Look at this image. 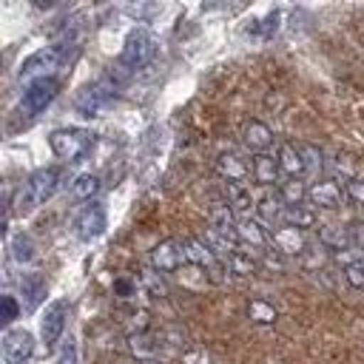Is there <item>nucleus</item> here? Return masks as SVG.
Returning a JSON list of instances; mask_svg holds the SVG:
<instances>
[{"label":"nucleus","mask_w":364,"mask_h":364,"mask_svg":"<svg viewBox=\"0 0 364 364\" xmlns=\"http://www.w3.org/2000/svg\"><path fill=\"white\" fill-rule=\"evenodd\" d=\"M48 145L57 159L63 162H80L94 148V134L85 128H54L48 134Z\"/></svg>","instance_id":"2"},{"label":"nucleus","mask_w":364,"mask_h":364,"mask_svg":"<svg viewBox=\"0 0 364 364\" xmlns=\"http://www.w3.org/2000/svg\"><path fill=\"white\" fill-rule=\"evenodd\" d=\"M225 264H228V270L236 273V276H253V273L259 270V264H256V259H250L247 247H236V250L225 259Z\"/></svg>","instance_id":"28"},{"label":"nucleus","mask_w":364,"mask_h":364,"mask_svg":"<svg viewBox=\"0 0 364 364\" xmlns=\"http://www.w3.org/2000/svg\"><path fill=\"white\" fill-rule=\"evenodd\" d=\"M350 242H353V247H358L364 253V222H353L350 225Z\"/></svg>","instance_id":"42"},{"label":"nucleus","mask_w":364,"mask_h":364,"mask_svg":"<svg viewBox=\"0 0 364 364\" xmlns=\"http://www.w3.org/2000/svg\"><path fill=\"white\" fill-rule=\"evenodd\" d=\"M185 242V256H188V262L191 264H196V267H216V253L205 245V239H196V236H188V239H182Z\"/></svg>","instance_id":"20"},{"label":"nucleus","mask_w":364,"mask_h":364,"mask_svg":"<svg viewBox=\"0 0 364 364\" xmlns=\"http://www.w3.org/2000/svg\"><path fill=\"white\" fill-rule=\"evenodd\" d=\"M279 193H282V199H284L287 205H301V202L307 199V188H304L301 179H287V182H282Z\"/></svg>","instance_id":"31"},{"label":"nucleus","mask_w":364,"mask_h":364,"mask_svg":"<svg viewBox=\"0 0 364 364\" xmlns=\"http://www.w3.org/2000/svg\"><path fill=\"white\" fill-rule=\"evenodd\" d=\"M60 188V168H37L31 176H26V182L14 191L11 208L17 216H28L34 213L40 205H46Z\"/></svg>","instance_id":"1"},{"label":"nucleus","mask_w":364,"mask_h":364,"mask_svg":"<svg viewBox=\"0 0 364 364\" xmlns=\"http://www.w3.org/2000/svg\"><path fill=\"white\" fill-rule=\"evenodd\" d=\"M242 142L256 154H267V148L273 145V134L262 119H247L242 128Z\"/></svg>","instance_id":"17"},{"label":"nucleus","mask_w":364,"mask_h":364,"mask_svg":"<svg viewBox=\"0 0 364 364\" xmlns=\"http://www.w3.org/2000/svg\"><path fill=\"white\" fill-rule=\"evenodd\" d=\"M142 284H145L151 293H156V296H165V293H168V290H165V282L159 279V273H156L154 267L142 273Z\"/></svg>","instance_id":"37"},{"label":"nucleus","mask_w":364,"mask_h":364,"mask_svg":"<svg viewBox=\"0 0 364 364\" xmlns=\"http://www.w3.org/2000/svg\"><path fill=\"white\" fill-rule=\"evenodd\" d=\"M284 208H287V202L282 199L279 191H267V193L256 202V210H259V216H262L264 222H276V219H282Z\"/></svg>","instance_id":"26"},{"label":"nucleus","mask_w":364,"mask_h":364,"mask_svg":"<svg viewBox=\"0 0 364 364\" xmlns=\"http://www.w3.org/2000/svg\"><path fill=\"white\" fill-rule=\"evenodd\" d=\"M270 245H273V250H279L282 256H301L304 247H307V239H304L301 230H296V228H290V225H282V228H276V230L270 233Z\"/></svg>","instance_id":"11"},{"label":"nucleus","mask_w":364,"mask_h":364,"mask_svg":"<svg viewBox=\"0 0 364 364\" xmlns=\"http://www.w3.org/2000/svg\"><path fill=\"white\" fill-rule=\"evenodd\" d=\"M307 202L313 208H324V210H336L341 205V188L330 179H321V182H313L307 188Z\"/></svg>","instance_id":"14"},{"label":"nucleus","mask_w":364,"mask_h":364,"mask_svg":"<svg viewBox=\"0 0 364 364\" xmlns=\"http://www.w3.org/2000/svg\"><path fill=\"white\" fill-rule=\"evenodd\" d=\"M299 148H301V154H304L307 173H310V171H318V168H321V151H318V148H313V145H299Z\"/></svg>","instance_id":"39"},{"label":"nucleus","mask_w":364,"mask_h":364,"mask_svg":"<svg viewBox=\"0 0 364 364\" xmlns=\"http://www.w3.org/2000/svg\"><path fill=\"white\" fill-rule=\"evenodd\" d=\"M108 228V216H105V208L100 202H91L85 205L77 216H74V236L80 242H91L97 236H102V230Z\"/></svg>","instance_id":"7"},{"label":"nucleus","mask_w":364,"mask_h":364,"mask_svg":"<svg viewBox=\"0 0 364 364\" xmlns=\"http://www.w3.org/2000/svg\"><path fill=\"white\" fill-rule=\"evenodd\" d=\"M114 91L111 88H105L100 80L94 82V85H85V88H80V94L74 97V108H77V114L80 117H102L111 105H114Z\"/></svg>","instance_id":"6"},{"label":"nucleus","mask_w":364,"mask_h":364,"mask_svg":"<svg viewBox=\"0 0 364 364\" xmlns=\"http://www.w3.org/2000/svg\"><path fill=\"white\" fill-rule=\"evenodd\" d=\"M344 279H347V284L353 290H361L364 287V259L355 262V264H350V267H344Z\"/></svg>","instance_id":"36"},{"label":"nucleus","mask_w":364,"mask_h":364,"mask_svg":"<svg viewBox=\"0 0 364 364\" xmlns=\"http://www.w3.org/2000/svg\"><path fill=\"white\" fill-rule=\"evenodd\" d=\"M182 361L185 364H210V353H205L202 347H196V350L182 353Z\"/></svg>","instance_id":"40"},{"label":"nucleus","mask_w":364,"mask_h":364,"mask_svg":"<svg viewBox=\"0 0 364 364\" xmlns=\"http://www.w3.org/2000/svg\"><path fill=\"white\" fill-rule=\"evenodd\" d=\"M279 173H282L279 156H273V154H256V156H253V162H250V176H253L256 185L270 188V185L279 182Z\"/></svg>","instance_id":"15"},{"label":"nucleus","mask_w":364,"mask_h":364,"mask_svg":"<svg viewBox=\"0 0 364 364\" xmlns=\"http://www.w3.org/2000/svg\"><path fill=\"white\" fill-rule=\"evenodd\" d=\"M60 94V80L57 77H40V80H31L26 88H23V97H20V114L23 117H37L40 111H46L54 97Z\"/></svg>","instance_id":"5"},{"label":"nucleus","mask_w":364,"mask_h":364,"mask_svg":"<svg viewBox=\"0 0 364 364\" xmlns=\"http://www.w3.org/2000/svg\"><path fill=\"white\" fill-rule=\"evenodd\" d=\"M202 239H205V245H208L216 256H222V259H228V256L236 250L233 242H230L228 236H222L219 230H213V228H205V236H202Z\"/></svg>","instance_id":"30"},{"label":"nucleus","mask_w":364,"mask_h":364,"mask_svg":"<svg viewBox=\"0 0 364 364\" xmlns=\"http://www.w3.org/2000/svg\"><path fill=\"white\" fill-rule=\"evenodd\" d=\"M301 264L304 267H321L327 264V247L318 242V245H307L304 253H301Z\"/></svg>","instance_id":"32"},{"label":"nucleus","mask_w":364,"mask_h":364,"mask_svg":"<svg viewBox=\"0 0 364 364\" xmlns=\"http://www.w3.org/2000/svg\"><path fill=\"white\" fill-rule=\"evenodd\" d=\"M65 318H68V301H65V299H54V301L46 307L43 318H40V336H43L46 350H51V347L60 341V336H63V330H65Z\"/></svg>","instance_id":"8"},{"label":"nucleus","mask_w":364,"mask_h":364,"mask_svg":"<svg viewBox=\"0 0 364 364\" xmlns=\"http://www.w3.org/2000/svg\"><path fill=\"white\" fill-rule=\"evenodd\" d=\"M247 318L256 321V324H276L279 310L264 299H250L247 301Z\"/></svg>","instance_id":"29"},{"label":"nucleus","mask_w":364,"mask_h":364,"mask_svg":"<svg viewBox=\"0 0 364 364\" xmlns=\"http://www.w3.org/2000/svg\"><path fill=\"white\" fill-rule=\"evenodd\" d=\"M228 205L233 208V213L245 216L250 208H256V199L245 182H228Z\"/></svg>","instance_id":"23"},{"label":"nucleus","mask_w":364,"mask_h":364,"mask_svg":"<svg viewBox=\"0 0 364 364\" xmlns=\"http://www.w3.org/2000/svg\"><path fill=\"white\" fill-rule=\"evenodd\" d=\"M216 173L225 182H245L250 176V165L242 156H236V154H222L216 159Z\"/></svg>","instance_id":"18"},{"label":"nucleus","mask_w":364,"mask_h":364,"mask_svg":"<svg viewBox=\"0 0 364 364\" xmlns=\"http://www.w3.org/2000/svg\"><path fill=\"white\" fill-rule=\"evenodd\" d=\"M318 242L327 250H344L350 247V228H338V225H321L318 228Z\"/></svg>","instance_id":"25"},{"label":"nucleus","mask_w":364,"mask_h":364,"mask_svg":"<svg viewBox=\"0 0 364 364\" xmlns=\"http://www.w3.org/2000/svg\"><path fill=\"white\" fill-rule=\"evenodd\" d=\"M0 341H3L0 347H3V361L6 364H23L34 353V336L28 330H23V327L6 330Z\"/></svg>","instance_id":"9"},{"label":"nucleus","mask_w":364,"mask_h":364,"mask_svg":"<svg viewBox=\"0 0 364 364\" xmlns=\"http://www.w3.org/2000/svg\"><path fill=\"white\" fill-rule=\"evenodd\" d=\"M156 54V40L154 34L145 28V26H136L128 31L125 43H122V51H119V63L128 68V71H136L142 65H148Z\"/></svg>","instance_id":"3"},{"label":"nucleus","mask_w":364,"mask_h":364,"mask_svg":"<svg viewBox=\"0 0 364 364\" xmlns=\"http://www.w3.org/2000/svg\"><path fill=\"white\" fill-rule=\"evenodd\" d=\"M236 225H239V219H236V213H233V208L228 202H213L210 205V210H208V228L219 230L230 242H239L236 239Z\"/></svg>","instance_id":"12"},{"label":"nucleus","mask_w":364,"mask_h":364,"mask_svg":"<svg viewBox=\"0 0 364 364\" xmlns=\"http://www.w3.org/2000/svg\"><path fill=\"white\" fill-rule=\"evenodd\" d=\"M159 347H162V341H156V338L148 336V333H131V336H128V350H131V355L139 358V361H154V358L159 355Z\"/></svg>","instance_id":"21"},{"label":"nucleus","mask_w":364,"mask_h":364,"mask_svg":"<svg viewBox=\"0 0 364 364\" xmlns=\"http://www.w3.org/2000/svg\"><path fill=\"white\" fill-rule=\"evenodd\" d=\"M97 193H100V176H97V173L82 171V173L74 176V182H71V196H74L77 202H91Z\"/></svg>","instance_id":"22"},{"label":"nucleus","mask_w":364,"mask_h":364,"mask_svg":"<svg viewBox=\"0 0 364 364\" xmlns=\"http://www.w3.org/2000/svg\"><path fill=\"white\" fill-rule=\"evenodd\" d=\"M17 316H20V304H17L14 296L6 293V296L0 299V321H3V324H11Z\"/></svg>","instance_id":"35"},{"label":"nucleus","mask_w":364,"mask_h":364,"mask_svg":"<svg viewBox=\"0 0 364 364\" xmlns=\"http://www.w3.org/2000/svg\"><path fill=\"white\" fill-rule=\"evenodd\" d=\"M136 290H139V282L136 279H128V276H119L117 282H114V296H119V299H134L136 296Z\"/></svg>","instance_id":"34"},{"label":"nucleus","mask_w":364,"mask_h":364,"mask_svg":"<svg viewBox=\"0 0 364 364\" xmlns=\"http://www.w3.org/2000/svg\"><path fill=\"white\" fill-rule=\"evenodd\" d=\"M276 156H279V168H282V173H284L287 179H301V176L307 173V162H304V154H301L299 145L282 142Z\"/></svg>","instance_id":"13"},{"label":"nucleus","mask_w":364,"mask_h":364,"mask_svg":"<svg viewBox=\"0 0 364 364\" xmlns=\"http://www.w3.org/2000/svg\"><path fill=\"white\" fill-rule=\"evenodd\" d=\"M182 262H188V256H185V242L179 239H165L151 250V267L156 273H173L182 267Z\"/></svg>","instance_id":"10"},{"label":"nucleus","mask_w":364,"mask_h":364,"mask_svg":"<svg viewBox=\"0 0 364 364\" xmlns=\"http://www.w3.org/2000/svg\"><path fill=\"white\" fill-rule=\"evenodd\" d=\"M284 225L296 228V230H307L316 225V210L313 208H304V205H287L284 213H282Z\"/></svg>","instance_id":"27"},{"label":"nucleus","mask_w":364,"mask_h":364,"mask_svg":"<svg viewBox=\"0 0 364 364\" xmlns=\"http://www.w3.org/2000/svg\"><path fill=\"white\" fill-rule=\"evenodd\" d=\"M68 57V46L65 43H57V46H46V48H37L34 54H28L23 63H20V71L17 77L20 80H40V77H54L51 71L60 68V63Z\"/></svg>","instance_id":"4"},{"label":"nucleus","mask_w":364,"mask_h":364,"mask_svg":"<svg viewBox=\"0 0 364 364\" xmlns=\"http://www.w3.org/2000/svg\"><path fill=\"white\" fill-rule=\"evenodd\" d=\"M236 239L242 242V247H253V250H264L270 245V236L264 233V228L250 219V216H242L239 225H236Z\"/></svg>","instance_id":"16"},{"label":"nucleus","mask_w":364,"mask_h":364,"mask_svg":"<svg viewBox=\"0 0 364 364\" xmlns=\"http://www.w3.org/2000/svg\"><path fill=\"white\" fill-rule=\"evenodd\" d=\"M57 364H77V344H74V338H68V341H65V347H63V353H60Z\"/></svg>","instance_id":"41"},{"label":"nucleus","mask_w":364,"mask_h":364,"mask_svg":"<svg viewBox=\"0 0 364 364\" xmlns=\"http://www.w3.org/2000/svg\"><path fill=\"white\" fill-rule=\"evenodd\" d=\"M20 293H23V307L34 310L46 299V279L40 273H23L20 276Z\"/></svg>","instance_id":"19"},{"label":"nucleus","mask_w":364,"mask_h":364,"mask_svg":"<svg viewBox=\"0 0 364 364\" xmlns=\"http://www.w3.org/2000/svg\"><path fill=\"white\" fill-rule=\"evenodd\" d=\"M344 196H347V202L364 208V176H350L344 182Z\"/></svg>","instance_id":"33"},{"label":"nucleus","mask_w":364,"mask_h":364,"mask_svg":"<svg viewBox=\"0 0 364 364\" xmlns=\"http://www.w3.org/2000/svg\"><path fill=\"white\" fill-rule=\"evenodd\" d=\"M279 20H282V14H279V11H270L264 20H259L262 26H253V28H256L262 37H273V34H276V28H279Z\"/></svg>","instance_id":"38"},{"label":"nucleus","mask_w":364,"mask_h":364,"mask_svg":"<svg viewBox=\"0 0 364 364\" xmlns=\"http://www.w3.org/2000/svg\"><path fill=\"white\" fill-rule=\"evenodd\" d=\"M9 250H11V259L17 262V264H31L34 259H37V247H34V239L28 236V233H14L11 239H9Z\"/></svg>","instance_id":"24"}]
</instances>
